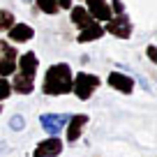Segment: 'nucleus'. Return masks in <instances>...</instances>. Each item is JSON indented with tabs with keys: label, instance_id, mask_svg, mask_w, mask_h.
I'll list each match as a JSON object with an SVG mask.
<instances>
[{
	"label": "nucleus",
	"instance_id": "f257e3e1",
	"mask_svg": "<svg viewBox=\"0 0 157 157\" xmlns=\"http://www.w3.org/2000/svg\"><path fill=\"white\" fill-rule=\"evenodd\" d=\"M39 67V60L35 51H25L16 58V72L12 74V93H19V95H33L35 90V74H37Z\"/></svg>",
	"mask_w": 157,
	"mask_h": 157
},
{
	"label": "nucleus",
	"instance_id": "f03ea898",
	"mask_svg": "<svg viewBox=\"0 0 157 157\" xmlns=\"http://www.w3.org/2000/svg\"><path fill=\"white\" fill-rule=\"evenodd\" d=\"M72 78H74V72L67 63L51 65L44 74V81H42V93L46 97H60V95L72 93Z\"/></svg>",
	"mask_w": 157,
	"mask_h": 157
},
{
	"label": "nucleus",
	"instance_id": "7ed1b4c3",
	"mask_svg": "<svg viewBox=\"0 0 157 157\" xmlns=\"http://www.w3.org/2000/svg\"><path fill=\"white\" fill-rule=\"evenodd\" d=\"M99 86H102V78L95 76V74H88V72H78V74H74V78H72V93L76 95L81 102L93 97V93Z\"/></svg>",
	"mask_w": 157,
	"mask_h": 157
},
{
	"label": "nucleus",
	"instance_id": "20e7f679",
	"mask_svg": "<svg viewBox=\"0 0 157 157\" xmlns=\"http://www.w3.org/2000/svg\"><path fill=\"white\" fill-rule=\"evenodd\" d=\"M132 30H134L132 19H129L125 12L123 14H113L111 19L106 21V25H104V33L113 35V37H118V39H129L132 37Z\"/></svg>",
	"mask_w": 157,
	"mask_h": 157
},
{
	"label": "nucleus",
	"instance_id": "39448f33",
	"mask_svg": "<svg viewBox=\"0 0 157 157\" xmlns=\"http://www.w3.org/2000/svg\"><path fill=\"white\" fill-rule=\"evenodd\" d=\"M16 58H19V51L5 42V39H0V76L7 78L16 72Z\"/></svg>",
	"mask_w": 157,
	"mask_h": 157
},
{
	"label": "nucleus",
	"instance_id": "423d86ee",
	"mask_svg": "<svg viewBox=\"0 0 157 157\" xmlns=\"http://www.w3.org/2000/svg\"><path fill=\"white\" fill-rule=\"evenodd\" d=\"M67 120H69V116H63V113H42V116H39L42 129H44L46 134H51V136H58L65 129Z\"/></svg>",
	"mask_w": 157,
	"mask_h": 157
},
{
	"label": "nucleus",
	"instance_id": "0eeeda50",
	"mask_svg": "<svg viewBox=\"0 0 157 157\" xmlns=\"http://www.w3.org/2000/svg\"><path fill=\"white\" fill-rule=\"evenodd\" d=\"M63 148H65V143H63L60 136H49V139H44V141H39L35 146L33 157H60Z\"/></svg>",
	"mask_w": 157,
	"mask_h": 157
},
{
	"label": "nucleus",
	"instance_id": "6e6552de",
	"mask_svg": "<svg viewBox=\"0 0 157 157\" xmlns=\"http://www.w3.org/2000/svg\"><path fill=\"white\" fill-rule=\"evenodd\" d=\"M88 120H90V116L88 113H72L69 116V120H67V143H76L78 139H81V134H83V127L88 125Z\"/></svg>",
	"mask_w": 157,
	"mask_h": 157
},
{
	"label": "nucleus",
	"instance_id": "1a4fd4ad",
	"mask_svg": "<svg viewBox=\"0 0 157 157\" xmlns=\"http://www.w3.org/2000/svg\"><path fill=\"white\" fill-rule=\"evenodd\" d=\"M106 83L111 86L113 90L123 93V95H132L134 93V76H129V74H125V72H118V69L106 76Z\"/></svg>",
	"mask_w": 157,
	"mask_h": 157
},
{
	"label": "nucleus",
	"instance_id": "9d476101",
	"mask_svg": "<svg viewBox=\"0 0 157 157\" xmlns=\"http://www.w3.org/2000/svg\"><path fill=\"white\" fill-rule=\"evenodd\" d=\"M83 2H86V12H88L97 23H106V21L113 16L106 0H83Z\"/></svg>",
	"mask_w": 157,
	"mask_h": 157
},
{
	"label": "nucleus",
	"instance_id": "9b49d317",
	"mask_svg": "<svg viewBox=\"0 0 157 157\" xmlns=\"http://www.w3.org/2000/svg\"><path fill=\"white\" fill-rule=\"evenodd\" d=\"M7 37H10V42H14V44H25V42H30V39L35 37V28L28 25V23H14L7 30Z\"/></svg>",
	"mask_w": 157,
	"mask_h": 157
},
{
	"label": "nucleus",
	"instance_id": "f8f14e48",
	"mask_svg": "<svg viewBox=\"0 0 157 157\" xmlns=\"http://www.w3.org/2000/svg\"><path fill=\"white\" fill-rule=\"evenodd\" d=\"M102 35H104L102 23L93 21L90 25H86V28H81V30H78V35H76V42H78V44H88V42H95V39H99Z\"/></svg>",
	"mask_w": 157,
	"mask_h": 157
},
{
	"label": "nucleus",
	"instance_id": "ddd939ff",
	"mask_svg": "<svg viewBox=\"0 0 157 157\" xmlns=\"http://www.w3.org/2000/svg\"><path fill=\"white\" fill-rule=\"evenodd\" d=\"M69 10H72V14H69V19H72V23L76 25L78 30L81 28H86V25H90L93 23V16L88 14V12H86V7L83 5H76V7H69Z\"/></svg>",
	"mask_w": 157,
	"mask_h": 157
},
{
	"label": "nucleus",
	"instance_id": "4468645a",
	"mask_svg": "<svg viewBox=\"0 0 157 157\" xmlns=\"http://www.w3.org/2000/svg\"><path fill=\"white\" fill-rule=\"evenodd\" d=\"M33 2H37L39 12H44V14H49V16H53V14H58V12H60L58 0H33Z\"/></svg>",
	"mask_w": 157,
	"mask_h": 157
},
{
	"label": "nucleus",
	"instance_id": "2eb2a0df",
	"mask_svg": "<svg viewBox=\"0 0 157 157\" xmlns=\"http://www.w3.org/2000/svg\"><path fill=\"white\" fill-rule=\"evenodd\" d=\"M14 23H16L14 12H10V10H0V33H7V30H10Z\"/></svg>",
	"mask_w": 157,
	"mask_h": 157
},
{
	"label": "nucleus",
	"instance_id": "dca6fc26",
	"mask_svg": "<svg viewBox=\"0 0 157 157\" xmlns=\"http://www.w3.org/2000/svg\"><path fill=\"white\" fill-rule=\"evenodd\" d=\"M10 129L12 132H23L25 129V118L21 116V113H14V116L10 118Z\"/></svg>",
	"mask_w": 157,
	"mask_h": 157
},
{
	"label": "nucleus",
	"instance_id": "f3484780",
	"mask_svg": "<svg viewBox=\"0 0 157 157\" xmlns=\"http://www.w3.org/2000/svg\"><path fill=\"white\" fill-rule=\"evenodd\" d=\"M10 95H12V86H10V81L0 76V102L10 99Z\"/></svg>",
	"mask_w": 157,
	"mask_h": 157
},
{
	"label": "nucleus",
	"instance_id": "a211bd4d",
	"mask_svg": "<svg viewBox=\"0 0 157 157\" xmlns=\"http://www.w3.org/2000/svg\"><path fill=\"white\" fill-rule=\"evenodd\" d=\"M109 7H111V14H123V12H125L123 0H111V2H109Z\"/></svg>",
	"mask_w": 157,
	"mask_h": 157
},
{
	"label": "nucleus",
	"instance_id": "6ab92c4d",
	"mask_svg": "<svg viewBox=\"0 0 157 157\" xmlns=\"http://www.w3.org/2000/svg\"><path fill=\"white\" fill-rule=\"evenodd\" d=\"M146 53H148V60H150V63H157V46H155V44L148 46Z\"/></svg>",
	"mask_w": 157,
	"mask_h": 157
},
{
	"label": "nucleus",
	"instance_id": "aec40b11",
	"mask_svg": "<svg viewBox=\"0 0 157 157\" xmlns=\"http://www.w3.org/2000/svg\"><path fill=\"white\" fill-rule=\"evenodd\" d=\"M58 7L60 10H69V7H74V5H72V0H58Z\"/></svg>",
	"mask_w": 157,
	"mask_h": 157
},
{
	"label": "nucleus",
	"instance_id": "412c9836",
	"mask_svg": "<svg viewBox=\"0 0 157 157\" xmlns=\"http://www.w3.org/2000/svg\"><path fill=\"white\" fill-rule=\"evenodd\" d=\"M139 83H141L143 88L148 90V93H152V88H150V86H148V81H146V78H143V76H139Z\"/></svg>",
	"mask_w": 157,
	"mask_h": 157
},
{
	"label": "nucleus",
	"instance_id": "4be33fe9",
	"mask_svg": "<svg viewBox=\"0 0 157 157\" xmlns=\"http://www.w3.org/2000/svg\"><path fill=\"white\" fill-rule=\"evenodd\" d=\"M5 150H7V143L2 141V143H0V157H2V152H5Z\"/></svg>",
	"mask_w": 157,
	"mask_h": 157
},
{
	"label": "nucleus",
	"instance_id": "5701e85b",
	"mask_svg": "<svg viewBox=\"0 0 157 157\" xmlns=\"http://www.w3.org/2000/svg\"><path fill=\"white\" fill-rule=\"evenodd\" d=\"M21 2H25V5H30V2H33V0H21Z\"/></svg>",
	"mask_w": 157,
	"mask_h": 157
},
{
	"label": "nucleus",
	"instance_id": "b1692460",
	"mask_svg": "<svg viewBox=\"0 0 157 157\" xmlns=\"http://www.w3.org/2000/svg\"><path fill=\"white\" fill-rule=\"evenodd\" d=\"M0 113H2V102H0Z\"/></svg>",
	"mask_w": 157,
	"mask_h": 157
}]
</instances>
